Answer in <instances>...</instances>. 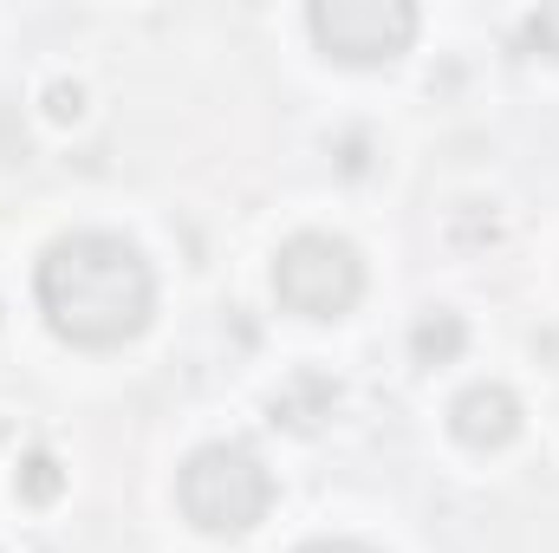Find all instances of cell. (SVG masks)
I'll list each match as a JSON object with an SVG mask.
<instances>
[{
  "mask_svg": "<svg viewBox=\"0 0 559 553\" xmlns=\"http://www.w3.org/2000/svg\"><path fill=\"white\" fill-rule=\"evenodd\" d=\"M39 313L72 345H124L156 313V274L138 242L79 228L46 248L39 261Z\"/></svg>",
  "mask_w": 559,
  "mask_h": 553,
  "instance_id": "cell-1",
  "label": "cell"
},
{
  "mask_svg": "<svg viewBox=\"0 0 559 553\" xmlns=\"http://www.w3.org/2000/svg\"><path fill=\"white\" fill-rule=\"evenodd\" d=\"M176 495H182V515L202 528V534H254L274 508V475L254 449L241 443H202L182 475H176Z\"/></svg>",
  "mask_w": 559,
  "mask_h": 553,
  "instance_id": "cell-2",
  "label": "cell"
},
{
  "mask_svg": "<svg viewBox=\"0 0 559 553\" xmlns=\"http://www.w3.org/2000/svg\"><path fill=\"white\" fill-rule=\"evenodd\" d=\"M274 293L299 319H338L365 293V261L338 235H293L274 255Z\"/></svg>",
  "mask_w": 559,
  "mask_h": 553,
  "instance_id": "cell-3",
  "label": "cell"
},
{
  "mask_svg": "<svg viewBox=\"0 0 559 553\" xmlns=\"http://www.w3.org/2000/svg\"><path fill=\"white\" fill-rule=\"evenodd\" d=\"M312 33L345 66H391L417 39V7L411 0H319Z\"/></svg>",
  "mask_w": 559,
  "mask_h": 553,
  "instance_id": "cell-4",
  "label": "cell"
},
{
  "mask_svg": "<svg viewBox=\"0 0 559 553\" xmlns=\"http://www.w3.org/2000/svg\"><path fill=\"white\" fill-rule=\"evenodd\" d=\"M449 430L468 443V449H508L521 436V398L508 385H468L455 404H449Z\"/></svg>",
  "mask_w": 559,
  "mask_h": 553,
  "instance_id": "cell-5",
  "label": "cell"
},
{
  "mask_svg": "<svg viewBox=\"0 0 559 553\" xmlns=\"http://www.w3.org/2000/svg\"><path fill=\"white\" fill-rule=\"evenodd\" d=\"M462 345H468V326H462V313H423L417 332H411V352H417V365H449V358H462Z\"/></svg>",
  "mask_w": 559,
  "mask_h": 553,
  "instance_id": "cell-6",
  "label": "cell"
},
{
  "mask_svg": "<svg viewBox=\"0 0 559 553\" xmlns=\"http://www.w3.org/2000/svg\"><path fill=\"white\" fill-rule=\"evenodd\" d=\"M59 489H66L59 456H52V449H26V456H20V469H13V495L46 508V502H59Z\"/></svg>",
  "mask_w": 559,
  "mask_h": 553,
  "instance_id": "cell-7",
  "label": "cell"
},
{
  "mask_svg": "<svg viewBox=\"0 0 559 553\" xmlns=\"http://www.w3.org/2000/svg\"><path fill=\"white\" fill-rule=\"evenodd\" d=\"M521 39H527L534 52H547V59H559V0H554V7H540V13H527Z\"/></svg>",
  "mask_w": 559,
  "mask_h": 553,
  "instance_id": "cell-8",
  "label": "cell"
},
{
  "mask_svg": "<svg viewBox=\"0 0 559 553\" xmlns=\"http://www.w3.org/2000/svg\"><path fill=\"white\" fill-rule=\"evenodd\" d=\"M79 111H85V92H79V85H66V79H59V85H46V118H52V125L79 118Z\"/></svg>",
  "mask_w": 559,
  "mask_h": 553,
  "instance_id": "cell-9",
  "label": "cell"
},
{
  "mask_svg": "<svg viewBox=\"0 0 559 553\" xmlns=\"http://www.w3.org/2000/svg\"><path fill=\"white\" fill-rule=\"evenodd\" d=\"M299 553H378V548H358V541H312V548Z\"/></svg>",
  "mask_w": 559,
  "mask_h": 553,
  "instance_id": "cell-10",
  "label": "cell"
}]
</instances>
